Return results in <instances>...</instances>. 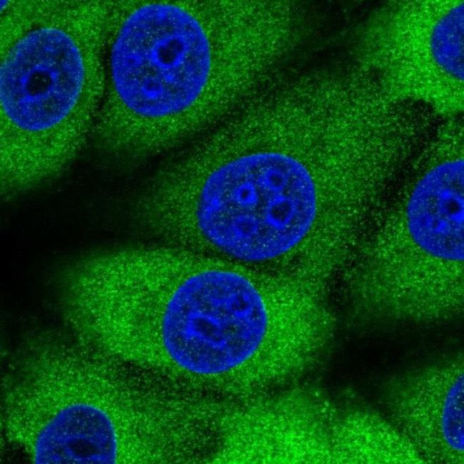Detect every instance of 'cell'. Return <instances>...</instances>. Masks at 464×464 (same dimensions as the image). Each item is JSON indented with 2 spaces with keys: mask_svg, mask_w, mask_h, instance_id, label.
Masks as SVG:
<instances>
[{
  "mask_svg": "<svg viewBox=\"0 0 464 464\" xmlns=\"http://www.w3.org/2000/svg\"><path fill=\"white\" fill-rule=\"evenodd\" d=\"M291 38L276 2L134 1L111 39L96 145L138 161L187 143L260 88Z\"/></svg>",
  "mask_w": 464,
  "mask_h": 464,
  "instance_id": "obj_1",
  "label": "cell"
},
{
  "mask_svg": "<svg viewBox=\"0 0 464 464\" xmlns=\"http://www.w3.org/2000/svg\"><path fill=\"white\" fill-rule=\"evenodd\" d=\"M330 153L308 134L292 153L266 146L255 126H230L148 180L135 204L138 223L166 244L255 268L271 264L323 223L313 163Z\"/></svg>",
  "mask_w": 464,
  "mask_h": 464,
  "instance_id": "obj_2",
  "label": "cell"
},
{
  "mask_svg": "<svg viewBox=\"0 0 464 464\" xmlns=\"http://www.w3.org/2000/svg\"><path fill=\"white\" fill-rule=\"evenodd\" d=\"M1 425L35 463H156L174 443L175 407L158 375L66 331H39L11 354Z\"/></svg>",
  "mask_w": 464,
  "mask_h": 464,
  "instance_id": "obj_3",
  "label": "cell"
},
{
  "mask_svg": "<svg viewBox=\"0 0 464 464\" xmlns=\"http://www.w3.org/2000/svg\"><path fill=\"white\" fill-rule=\"evenodd\" d=\"M118 24L106 1H49L1 50L0 188L4 198L55 180L92 136Z\"/></svg>",
  "mask_w": 464,
  "mask_h": 464,
  "instance_id": "obj_4",
  "label": "cell"
},
{
  "mask_svg": "<svg viewBox=\"0 0 464 464\" xmlns=\"http://www.w3.org/2000/svg\"><path fill=\"white\" fill-rule=\"evenodd\" d=\"M464 201L438 183L413 184L373 230L348 273L363 318L426 323L463 308Z\"/></svg>",
  "mask_w": 464,
  "mask_h": 464,
  "instance_id": "obj_5",
  "label": "cell"
},
{
  "mask_svg": "<svg viewBox=\"0 0 464 464\" xmlns=\"http://www.w3.org/2000/svg\"><path fill=\"white\" fill-rule=\"evenodd\" d=\"M355 38V65L388 94L448 118L463 111V0L386 1Z\"/></svg>",
  "mask_w": 464,
  "mask_h": 464,
  "instance_id": "obj_6",
  "label": "cell"
},
{
  "mask_svg": "<svg viewBox=\"0 0 464 464\" xmlns=\"http://www.w3.org/2000/svg\"><path fill=\"white\" fill-rule=\"evenodd\" d=\"M380 403L385 418L425 463H463L461 354L393 375L381 388Z\"/></svg>",
  "mask_w": 464,
  "mask_h": 464,
  "instance_id": "obj_7",
  "label": "cell"
}]
</instances>
